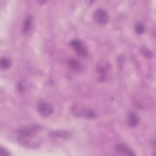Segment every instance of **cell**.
Wrapping results in <instances>:
<instances>
[{"label":"cell","mask_w":156,"mask_h":156,"mask_svg":"<svg viewBox=\"0 0 156 156\" xmlns=\"http://www.w3.org/2000/svg\"><path fill=\"white\" fill-rule=\"evenodd\" d=\"M40 127L38 126H28L18 129L16 132L19 138H32L35 137Z\"/></svg>","instance_id":"cell-1"},{"label":"cell","mask_w":156,"mask_h":156,"mask_svg":"<svg viewBox=\"0 0 156 156\" xmlns=\"http://www.w3.org/2000/svg\"><path fill=\"white\" fill-rule=\"evenodd\" d=\"M70 45L76 52L80 56H86L88 54V50L83 43L77 39H74L71 41Z\"/></svg>","instance_id":"cell-2"},{"label":"cell","mask_w":156,"mask_h":156,"mask_svg":"<svg viewBox=\"0 0 156 156\" xmlns=\"http://www.w3.org/2000/svg\"><path fill=\"white\" fill-rule=\"evenodd\" d=\"M93 17L96 22L99 24H106L109 20V16L107 11L103 9H98L94 12Z\"/></svg>","instance_id":"cell-3"},{"label":"cell","mask_w":156,"mask_h":156,"mask_svg":"<svg viewBox=\"0 0 156 156\" xmlns=\"http://www.w3.org/2000/svg\"><path fill=\"white\" fill-rule=\"evenodd\" d=\"M18 143L24 146L27 147L35 148L38 147L40 145L41 141L37 138H35V137L32 138H19L18 137Z\"/></svg>","instance_id":"cell-4"},{"label":"cell","mask_w":156,"mask_h":156,"mask_svg":"<svg viewBox=\"0 0 156 156\" xmlns=\"http://www.w3.org/2000/svg\"><path fill=\"white\" fill-rule=\"evenodd\" d=\"M37 110L38 113L43 116L50 115L54 111L53 107L48 102L45 101H40L37 104Z\"/></svg>","instance_id":"cell-5"},{"label":"cell","mask_w":156,"mask_h":156,"mask_svg":"<svg viewBox=\"0 0 156 156\" xmlns=\"http://www.w3.org/2000/svg\"><path fill=\"white\" fill-rule=\"evenodd\" d=\"M49 135L52 138L67 140L71 136V133L69 131L57 130L51 131L49 133Z\"/></svg>","instance_id":"cell-6"},{"label":"cell","mask_w":156,"mask_h":156,"mask_svg":"<svg viewBox=\"0 0 156 156\" xmlns=\"http://www.w3.org/2000/svg\"><path fill=\"white\" fill-rule=\"evenodd\" d=\"M115 149L116 152L120 154H124L126 155H135V154L133 153L132 150L124 144L119 143L116 144Z\"/></svg>","instance_id":"cell-7"},{"label":"cell","mask_w":156,"mask_h":156,"mask_svg":"<svg viewBox=\"0 0 156 156\" xmlns=\"http://www.w3.org/2000/svg\"><path fill=\"white\" fill-rule=\"evenodd\" d=\"M127 122L130 127H133L136 126L140 122V117L138 115L134 112H129L127 116Z\"/></svg>","instance_id":"cell-8"},{"label":"cell","mask_w":156,"mask_h":156,"mask_svg":"<svg viewBox=\"0 0 156 156\" xmlns=\"http://www.w3.org/2000/svg\"><path fill=\"white\" fill-rule=\"evenodd\" d=\"M108 64L105 63H99L97 67V72L99 74V78L101 79V80H104L107 75V72L108 69Z\"/></svg>","instance_id":"cell-9"},{"label":"cell","mask_w":156,"mask_h":156,"mask_svg":"<svg viewBox=\"0 0 156 156\" xmlns=\"http://www.w3.org/2000/svg\"><path fill=\"white\" fill-rule=\"evenodd\" d=\"M32 16L31 15H28L24 19L23 24V27H22V32L23 34L27 33L31 27H32Z\"/></svg>","instance_id":"cell-10"},{"label":"cell","mask_w":156,"mask_h":156,"mask_svg":"<svg viewBox=\"0 0 156 156\" xmlns=\"http://www.w3.org/2000/svg\"><path fill=\"white\" fill-rule=\"evenodd\" d=\"M68 66L74 71H78L81 68V65L79 61L74 58H71L68 61Z\"/></svg>","instance_id":"cell-11"},{"label":"cell","mask_w":156,"mask_h":156,"mask_svg":"<svg viewBox=\"0 0 156 156\" xmlns=\"http://www.w3.org/2000/svg\"><path fill=\"white\" fill-rule=\"evenodd\" d=\"M134 29L135 32L138 35L143 34L146 31V27L144 26V24L141 22L136 23L134 26Z\"/></svg>","instance_id":"cell-12"},{"label":"cell","mask_w":156,"mask_h":156,"mask_svg":"<svg viewBox=\"0 0 156 156\" xmlns=\"http://www.w3.org/2000/svg\"><path fill=\"white\" fill-rule=\"evenodd\" d=\"M1 67L3 69H6L9 68L12 65L11 60L7 57H2L1 58Z\"/></svg>","instance_id":"cell-13"},{"label":"cell","mask_w":156,"mask_h":156,"mask_svg":"<svg viewBox=\"0 0 156 156\" xmlns=\"http://www.w3.org/2000/svg\"><path fill=\"white\" fill-rule=\"evenodd\" d=\"M140 51L143 55H144L147 58H151L152 57L153 53L147 46H141L140 48Z\"/></svg>","instance_id":"cell-14"},{"label":"cell","mask_w":156,"mask_h":156,"mask_svg":"<svg viewBox=\"0 0 156 156\" xmlns=\"http://www.w3.org/2000/svg\"><path fill=\"white\" fill-rule=\"evenodd\" d=\"M10 154L9 151H7L5 149L3 148L2 147H1L0 148V156H9Z\"/></svg>","instance_id":"cell-15"}]
</instances>
